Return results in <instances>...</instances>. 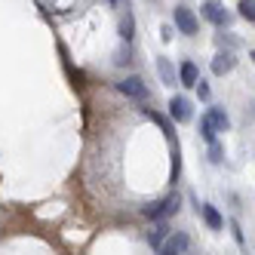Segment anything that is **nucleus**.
<instances>
[{
  "label": "nucleus",
  "mask_w": 255,
  "mask_h": 255,
  "mask_svg": "<svg viewBox=\"0 0 255 255\" xmlns=\"http://www.w3.org/2000/svg\"><path fill=\"white\" fill-rule=\"evenodd\" d=\"M178 212V197H166L163 203H154V206H144V215L154 218V222H166L169 215Z\"/></svg>",
  "instance_id": "obj_1"
},
{
  "label": "nucleus",
  "mask_w": 255,
  "mask_h": 255,
  "mask_svg": "<svg viewBox=\"0 0 255 255\" xmlns=\"http://www.w3.org/2000/svg\"><path fill=\"white\" fill-rule=\"evenodd\" d=\"M117 89L126 96V99H148V86H144L141 77H126L117 83Z\"/></svg>",
  "instance_id": "obj_2"
},
{
  "label": "nucleus",
  "mask_w": 255,
  "mask_h": 255,
  "mask_svg": "<svg viewBox=\"0 0 255 255\" xmlns=\"http://www.w3.org/2000/svg\"><path fill=\"white\" fill-rule=\"evenodd\" d=\"M172 19H175V28H178L181 34H197V15H194L188 6H175Z\"/></svg>",
  "instance_id": "obj_3"
},
{
  "label": "nucleus",
  "mask_w": 255,
  "mask_h": 255,
  "mask_svg": "<svg viewBox=\"0 0 255 255\" xmlns=\"http://www.w3.org/2000/svg\"><path fill=\"white\" fill-rule=\"evenodd\" d=\"M169 117L175 123H188L191 120V102L185 96H172L169 99Z\"/></svg>",
  "instance_id": "obj_4"
},
{
  "label": "nucleus",
  "mask_w": 255,
  "mask_h": 255,
  "mask_svg": "<svg viewBox=\"0 0 255 255\" xmlns=\"http://www.w3.org/2000/svg\"><path fill=\"white\" fill-rule=\"evenodd\" d=\"M185 249H188V234H169L157 252L160 255H181Z\"/></svg>",
  "instance_id": "obj_5"
},
{
  "label": "nucleus",
  "mask_w": 255,
  "mask_h": 255,
  "mask_svg": "<svg viewBox=\"0 0 255 255\" xmlns=\"http://www.w3.org/2000/svg\"><path fill=\"white\" fill-rule=\"evenodd\" d=\"M203 19H209L212 25H228V12H225L222 3L209 0V3H203Z\"/></svg>",
  "instance_id": "obj_6"
},
{
  "label": "nucleus",
  "mask_w": 255,
  "mask_h": 255,
  "mask_svg": "<svg viewBox=\"0 0 255 255\" xmlns=\"http://www.w3.org/2000/svg\"><path fill=\"white\" fill-rule=\"evenodd\" d=\"M234 65H237V59H234V52H218V56L212 59V74H228V71H234Z\"/></svg>",
  "instance_id": "obj_7"
},
{
  "label": "nucleus",
  "mask_w": 255,
  "mask_h": 255,
  "mask_svg": "<svg viewBox=\"0 0 255 255\" xmlns=\"http://www.w3.org/2000/svg\"><path fill=\"white\" fill-rule=\"evenodd\" d=\"M197 209H200V215H203V222H206L212 231H222V228H225V218L218 215V209H215V206L203 203V206H197Z\"/></svg>",
  "instance_id": "obj_8"
},
{
  "label": "nucleus",
  "mask_w": 255,
  "mask_h": 255,
  "mask_svg": "<svg viewBox=\"0 0 255 255\" xmlns=\"http://www.w3.org/2000/svg\"><path fill=\"white\" fill-rule=\"evenodd\" d=\"M178 80L185 83V86H197V80H200L197 65H194V62H181V68H178Z\"/></svg>",
  "instance_id": "obj_9"
},
{
  "label": "nucleus",
  "mask_w": 255,
  "mask_h": 255,
  "mask_svg": "<svg viewBox=\"0 0 255 255\" xmlns=\"http://www.w3.org/2000/svg\"><path fill=\"white\" fill-rule=\"evenodd\" d=\"M209 123L215 126V132H225L228 126H231V120H228V114H225V108H209Z\"/></svg>",
  "instance_id": "obj_10"
},
{
  "label": "nucleus",
  "mask_w": 255,
  "mask_h": 255,
  "mask_svg": "<svg viewBox=\"0 0 255 255\" xmlns=\"http://www.w3.org/2000/svg\"><path fill=\"white\" fill-rule=\"evenodd\" d=\"M120 37H123L126 43L135 37V15H132L129 9H126V12H123V19H120Z\"/></svg>",
  "instance_id": "obj_11"
},
{
  "label": "nucleus",
  "mask_w": 255,
  "mask_h": 255,
  "mask_svg": "<svg viewBox=\"0 0 255 255\" xmlns=\"http://www.w3.org/2000/svg\"><path fill=\"white\" fill-rule=\"evenodd\" d=\"M166 237H169V225H166V222H157V228L148 234V243H151V249H160Z\"/></svg>",
  "instance_id": "obj_12"
},
{
  "label": "nucleus",
  "mask_w": 255,
  "mask_h": 255,
  "mask_svg": "<svg viewBox=\"0 0 255 255\" xmlns=\"http://www.w3.org/2000/svg\"><path fill=\"white\" fill-rule=\"evenodd\" d=\"M157 71H160V77L166 86H175V68H172L169 59H157Z\"/></svg>",
  "instance_id": "obj_13"
},
{
  "label": "nucleus",
  "mask_w": 255,
  "mask_h": 255,
  "mask_svg": "<svg viewBox=\"0 0 255 255\" xmlns=\"http://www.w3.org/2000/svg\"><path fill=\"white\" fill-rule=\"evenodd\" d=\"M144 114H148V117H151V120L160 126V129H163V132H166V135L172 138V126H169V120H166V117H160L157 111H151V108H144Z\"/></svg>",
  "instance_id": "obj_14"
},
{
  "label": "nucleus",
  "mask_w": 255,
  "mask_h": 255,
  "mask_svg": "<svg viewBox=\"0 0 255 255\" xmlns=\"http://www.w3.org/2000/svg\"><path fill=\"white\" fill-rule=\"evenodd\" d=\"M200 135L206 141H215V126L209 123V117H200Z\"/></svg>",
  "instance_id": "obj_15"
},
{
  "label": "nucleus",
  "mask_w": 255,
  "mask_h": 255,
  "mask_svg": "<svg viewBox=\"0 0 255 255\" xmlns=\"http://www.w3.org/2000/svg\"><path fill=\"white\" fill-rule=\"evenodd\" d=\"M181 175V151H178V141L172 144V181H178Z\"/></svg>",
  "instance_id": "obj_16"
},
{
  "label": "nucleus",
  "mask_w": 255,
  "mask_h": 255,
  "mask_svg": "<svg viewBox=\"0 0 255 255\" xmlns=\"http://www.w3.org/2000/svg\"><path fill=\"white\" fill-rule=\"evenodd\" d=\"M237 9H240V15H243V19H255V3H252V0H240V6H237Z\"/></svg>",
  "instance_id": "obj_17"
},
{
  "label": "nucleus",
  "mask_w": 255,
  "mask_h": 255,
  "mask_svg": "<svg viewBox=\"0 0 255 255\" xmlns=\"http://www.w3.org/2000/svg\"><path fill=\"white\" fill-rule=\"evenodd\" d=\"M114 62H117V65H129V62H132V52H129V43H126V49H120L117 56H114Z\"/></svg>",
  "instance_id": "obj_18"
},
{
  "label": "nucleus",
  "mask_w": 255,
  "mask_h": 255,
  "mask_svg": "<svg viewBox=\"0 0 255 255\" xmlns=\"http://www.w3.org/2000/svg\"><path fill=\"white\" fill-rule=\"evenodd\" d=\"M209 160L222 163V144H218V141H209Z\"/></svg>",
  "instance_id": "obj_19"
},
{
  "label": "nucleus",
  "mask_w": 255,
  "mask_h": 255,
  "mask_svg": "<svg viewBox=\"0 0 255 255\" xmlns=\"http://www.w3.org/2000/svg\"><path fill=\"white\" fill-rule=\"evenodd\" d=\"M197 86H200V99H206V96H209V86H206L203 80H197Z\"/></svg>",
  "instance_id": "obj_20"
},
{
  "label": "nucleus",
  "mask_w": 255,
  "mask_h": 255,
  "mask_svg": "<svg viewBox=\"0 0 255 255\" xmlns=\"http://www.w3.org/2000/svg\"><path fill=\"white\" fill-rule=\"evenodd\" d=\"M111 3H117V0H111Z\"/></svg>",
  "instance_id": "obj_21"
}]
</instances>
